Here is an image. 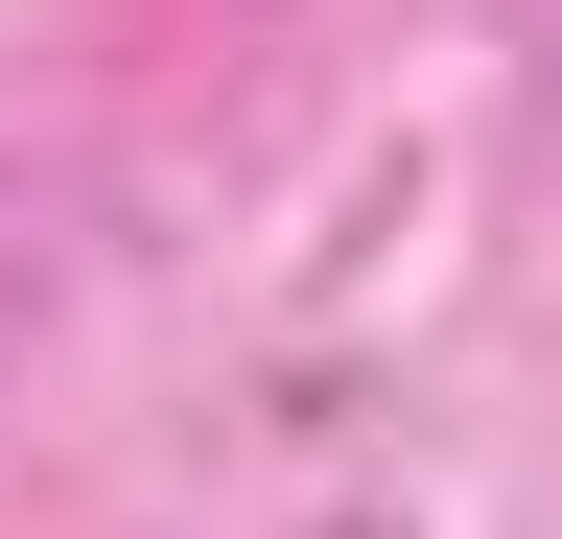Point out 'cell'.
I'll use <instances>...</instances> for the list:
<instances>
[{
	"label": "cell",
	"mask_w": 562,
	"mask_h": 539,
	"mask_svg": "<svg viewBox=\"0 0 562 539\" xmlns=\"http://www.w3.org/2000/svg\"><path fill=\"white\" fill-rule=\"evenodd\" d=\"M351 539H375V516H351Z\"/></svg>",
	"instance_id": "cell-1"
}]
</instances>
